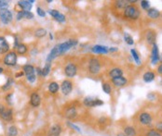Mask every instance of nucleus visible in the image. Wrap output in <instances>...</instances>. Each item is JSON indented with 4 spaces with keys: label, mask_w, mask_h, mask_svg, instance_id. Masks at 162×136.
I'll list each match as a JSON object with an SVG mask.
<instances>
[{
    "label": "nucleus",
    "mask_w": 162,
    "mask_h": 136,
    "mask_svg": "<svg viewBox=\"0 0 162 136\" xmlns=\"http://www.w3.org/2000/svg\"><path fill=\"white\" fill-rule=\"evenodd\" d=\"M124 16L130 20H137L140 17V10L138 9L136 6L129 5L124 9Z\"/></svg>",
    "instance_id": "obj_1"
},
{
    "label": "nucleus",
    "mask_w": 162,
    "mask_h": 136,
    "mask_svg": "<svg viewBox=\"0 0 162 136\" xmlns=\"http://www.w3.org/2000/svg\"><path fill=\"white\" fill-rule=\"evenodd\" d=\"M24 72L26 75L27 80L30 82H34L37 79V75H36V69L32 66V65L26 64L24 66Z\"/></svg>",
    "instance_id": "obj_2"
},
{
    "label": "nucleus",
    "mask_w": 162,
    "mask_h": 136,
    "mask_svg": "<svg viewBox=\"0 0 162 136\" xmlns=\"http://www.w3.org/2000/svg\"><path fill=\"white\" fill-rule=\"evenodd\" d=\"M77 45V40L76 39H70L66 41V42L62 43V44H60L59 45V53L60 55H62L65 54V52H67L69 49L71 48V47L75 46Z\"/></svg>",
    "instance_id": "obj_3"
},
{
    "label": "nucleus",
    "mask_w": 162,
    "mask_h": 136,
    "mask_svg": "<svg viewBox=\"0 0 162 136\" xmlns=\"http://www.w3.org/2000/svg\"><path fill=\"white\" fill-rule=\"evenodd\" d=\"M101 70V63L97 58H91L89 62V72L90 74L96 75Z\"/></svg>",
    "instance_id": "obj_4"
},
{
    "label": "nucleus",
    "mask_w": 162,
    "mask_h": 136,
    "mask_svg": "<svg viewBox=\"0 0 162 136\" xmlns=\"http://www.w3.org/2000/svg\"><path fill=\"white\" fill-rule=\"evenodd\" d=\"M139 122H140L142 125L143 126H150L152 124L153 121V118L151 114L148 113V112H143L140 115H139Z\"/></svg>",
    "instance_id": "obj_5"
},
{
    "label": "nucleus",
    "mask_w": 162,
    "mask_h": 136,
    "mask_svg": "<svg viewBox=\"0 0 162 136\" xmlns=\"http://www.w3.org/2000/svg\"><path fill=\"white\" fill-rule=\"evenodd\" d=\"M84 105L87 106V108H94V106H102L103 105V102L100 99H96L94 97L91 96H87L84 101H83Z\"/></svg>",
    "instance_id": "obj_6"
},
{
    "label": "nucleus",
    "mask_w": 162,
    "mask_h": 136,
    "mask_svg": "<svg viewBox=\"0 0 162 136\" xmlns=\"http://www.w3.org/2000/svg\"><path fill=\"white\" fill-rule=\"evenodd\" d=\"M4 64L7 65V66H15L17 63V54L15 52H9L7 55L5 56Z\"/></svg>",
    "instance_id": "obj_7"
},
{
    "label": "nucleus",
    "mask_w": 162,
    "mask_h": 136,
    "mask_svg": "<svg viewBox=\"0 0 162 136\" xmlns=\"http://www.w3.org/2000/svg\"><path fill=\"white\" fill-rule=\"evenodd\" d=\"M0 21H1L4 24H9V23L12 21V13L7 8L0 9Z\"/></svg>",
    "instance_id": "obj_8"
},
{
    "label": "nucleus",
    "mask_w": 162,
    "mask_h": 136,
    "mask_svg": "<svg viewBox=\"0 0 162 136\" xmlns=\"http://www.w3.org/2000/svg\"><path fill=\"white\" fill-rule=\"evenodd\" d=\"M77 72V68L74 63H69L67 64L65 68V73L69 78H72V77L76 76Z\"/></svg>",
    "instance_id": "obj_9"
},
{
    "label": "nucleus",
    "mask_w": 162,
    "mask_h": 136,
    "mask_svg": "<svg viewBox=\"0 0 162 136\" xmlns=\"http://www.w3.org/2000/svg\"><path fill=\"white\" fill-rule=\"evenodd\" d=\"M61 89H62V93L65 94V96H68L73 90V84L71 81L69 80H65L62 81V84H61Z\"/></svg>",
    "instance_id": "obj_10"
},
{
    "label": "nucleus",
    "mask_w": 162,
    "mask_h": 136,
    "mask_svg": "<svg viewBox=\"0 0 162 136\" xmlns=\"http://www.w3.org/2000/svg\"><path fill=\"white\" fill-rule=\"evenodd\" d=\"M62 126L59 125V124H54L52 125L48 132V136H60L62 133Z\"/></svg>",
    "instance_id": "obj_11"
},
{
    "label": "nucleus",
    "mask_w": 162,
    "mask_h": 136,
    "mask_svg": "<svg viewBox=\"0 0 162 136\" xmlns=\"http://www.w3.org/2000/svg\"><path fill=\"white\" fill-rule=\"evenodd\" d=\"M0 118L5 121H11L13 119V112L10 108H5V110L0 114Z\"/></svg>",
    "instance_id": "obj_12"
},
{
    "label": "nucleus",
    "mask_w": 162,
    "mask_h": 136,
    "mask_svg": "<svg viewBox=\"0 0 162 136\" xmlns=\"http://www.w3.org/2000/svg\"><path fill=\"white\" fill-rule=\"evenodd\" d=\"M58 56H60V53H59V45H56L53 47V48H52V50L50 51L49 54V56L47 57V62L48 63H50Z\"/></svg>",
    "instance_id": "obj_13"
},
{
    "label": "nucleus",
    "mask_w": 162,
    "mask_h": 136,
    "mask_svg": "<svg viewBox=\"0 0 162 136\" xmlns=\"http://www.w3.org/2000/svg\"><path fill=\"white\" fill-rule=\"evenodd\" d=\"M41 103V97L37 93H33L31 94V99H30V104L34 108H37V106Z\"/></svg>",
    "instance_id": "obj_14"
},
{
    "label": "nucleus",
    "mask_w": 162,
    "mask_h": 136,
    "mask_svg": "<svg viewBox=\"0 0 162 136\" xmlns=\"http://www.w3.org/2000/svg\"><path fill=\"white\" fill-rule=\"evenodd\" d=\"M9 50V45L5 37L0 36V54H6Z\"/></svg>",
    "instance_id": "obj_15"
},
{
    "label": "nucleus",
    "mask_w": 162,
    "mask_h": 136,
    "mask_svg": "<svg viewBox=\"0 0 162 136\" xmlns=\"http://www.w3.org/2000/svg\"><path fill=\"white\" fill-rule=\"evenodd\" d=\"M112 82L115 87H123L124 85L127 84L128 80H127L125 77L121 76V77H118V78L112 79Z\"/></svg>",
    "instance_id": "obj_16"
},
{
    "label": "nucleus",
    "mask_w": 162,
    "mask_h": 136,
    "mask_svg": "<svg viewBox=\"0 0 162 136\" xmlns=\"http://www.w3.org/2000/svg\"><path fill=\"white\" fill-rule=\"evenodd\" d=\"M146 42L149 45H155L156 44V38H157V34H156V33L154 31L149 30V31L146 32Z\"/></svg>",
    "instance_id": "obj_17"
},
{
    "label": "nucleus",
    "mask_w": 162,
    "mask_h": 136,
    "mask_svg": "<svg viewBox=\"0 0 162 136\" xmlns=\"http://www.w3.org/2000/svg\"><path fill=\"white\" fill-rule=\"evenodd\" d=\"M151 59H152V64H157L159 60V53H158V48L157 45H153V49H152V56H151Z\"/></svg>",
    "instance_id": "obj_18"
},
{
    "label": "nucleus",
    "mask_w": 162,
    "mask_h": 136,
    "mask_svg": "<svg viewBox=\"0 0 162 136\" xmlns=\"http://www.w3.org/2000/svg\"><path fill=\"white\" fill-rule=\"evenodd\" d=\"M65 117L69 120H73V119H76L77 117V108H75V106H71V108H69L66 109V112H65Z\"/></svg>",
    "instance_id": "obj_19"
},
{
    "label": "nucleus",
    "mask_w": 162,
    "mask_h": 136,
    "mask_svg": "<svg viewBox=\"0 0 162 136\" xmlns=\"http://www.w3.org/2000/svg\"><path fill=\"white\" fill-rule=\"evenodd\" d=\"M122 75H123V70L119 68H114L109 72V76L110 78L112 79L118 78V77H121Z\"/></svg>",
    "instance_id": "obj_20"
},
{
    "label": "nucleus",
    "mask_w": 162,
    "mask_h": 136,
    "mask_svg": "<svg viewBox=\"0 0 162 136\" xmlns=\"http://www.w3.org/2000/svg\"><path fill=\"white\" fill-rule=\"evenodd\" d=\"M91 51L96 54H107L108 53V48L106 46H103V45H94L91 48Z\"/></svg>",
    "instance_id": "obj_21"
},
{
    "label": "nucleus",
    "mask_w": 162,
    "mask_h": 136,
    "mask_svg": "<svg viewBox=\"0 0 162 136\" xmlns=\"http://www.w3.org/2000/svg\"><path fill=\"white\" fill-rule=\"evenodd\" d=\"M147 16L149 18H151V19H153V20H156L160 16V12L158 9L152 8H149L147 10Z\"/></svg>",
    "instance_id": "obj_22"
},
{
    "label": "nucleus",
    "mask_w": 162,
    "mask_h": 136,
    "mask_svg": "<svg viewBox=\"0 0 162 136\" xmlns=\"http://www.w3.org/2000/svg\"><path fill=\"white\" fill-rule=\"evenodd\" d=\"M18 5L24 9V11H30L32 9V4L29 1H25V0H22V1H19Z\"/></svg>",
    "instance_id": "obj_23"
},
{
    "label": "nucleus",
    "mask_w": 162,
    "mask_h": 136,
    "mask_svg": "<svg viewBox=\"0 0 162 136\" xmlns=\"http://www.w3.org/2000/svg\"><path fill=\"white\" fill-rule=\"evenodd\" d=\"M124 133L127 136H136V130L132 126H126L124 128Z\"/></svg>",
    "instance_id": "obj_24"
},
{
    "label": "nucleus",
    "mask_w": 162,
    "mask_h": 136,
    "mask_svg": "<svg viewBox=\"0 0 162 136\" xmlns=\"http://www.w3.org/2000/svg\"><path fill=\"white\" fill-rule=\"evenodd\" d=\"M143 79L146 82H151L155 79V73L152 72H147L143 75Z\"/></svg>",
    "instance_id": "obj_25"
},
{
    "label": "nucleus",
    "mask_w": 162,
    "mask_h": 136,
    "mask_svg": "<svg viewBox=\"0 0 162 136\" xmlns=\"http://www.w3.org/2000/svg\"><path fill=\"white\" fill-rule=\"evenodd\" d=\"M59 84H57V82L53 81V82H50L49 85V91L51 93H56L58 91H59Z\"/></svg>",
    "instance_id": "obj_26"
},
{
    "label": "nucleus",
    "mask_w": 162,
    "mask_h": 136,
    "mask_svg": "<svg viewBox=\"0 0 162 136\" xmlns=\"http://www.w3.org/2000/svg\"><path fill=\"white\" fill-rule=\"evenodd\" d=\"M13 84H14V80H13L12 78H9V79H8V81L6 82V84L2 86V90H4V91H8V90H9L10 88L12 87Z\"/></svg>",
    "instance_id": "obj_27"
},
{
    "label": "nucleus",
    "mask_w": 162,
    "mask_h": 136,
    "mask_svg": "<svg viewBox=\"0 0 162 136\" xmlns=\"http://www.w3.org/2000/svg\"><path fill=\"white\" fill-rule=\"evenodd\" d=\"M46 34H47V31H46L45 29H43V28H39L36 32H34V36L37 37V38H42V37L45 36Z\"/></svg>",
    "instance_id": "obj_28"
},
{
    "label": "nucleus",
    "mask_w": 162,
    "mask_h": 136,
    "mask_svg": "<svg viewBox=\"0 0 162 136\" xmlns=\"http://www.w3.org/2000/svg\"><path fill=\"white\" fill-rule=\"evenodd\" d=\"M7 135L8 136H17L18 135V129H17L15 126H10L8 129Z\"/></svg>",
    "instance_id": "obj_29"
},
{
    "label": "nucleus",
    "mask_w": 162,
    "mask_h": 136,
    "mask_svg": "<svg viewBox=\"0 0 162 136\" xmlns=\"http://www.w3.org/2000/svg\"><path fill=\"white\" fill-rule=\"evenodd\" d=\"M16 49H17V52H18V54H20V55H24L27 52V47L24 44H20L18 46H17Z\"/></svg>",
    "instance_id": "obj_30"
},
{
    "label": "nucleus",
    "mask_w": 162,
    "mask_h": 136,
    "mask_svg": "<svg viewBox=\"0 0 162 136\" xmlns=\"http://www.w3.org/2000/svg\"><path fill=\"white\" fill-rule=\"evenodd\" d=\"M50 69H51V64L47 62V64H46V66H45L44 69H42V76H44V77L47 76V75L49 73Z\"/></svg>",
    "instance_id": "obj_31"
},
{
    "label": "nucleus",
    "mask_w": 162,
    "mask_h": 136,
    "mask_svg": "<svg viewBox=\"0 0 162 136\" xmlns=\"http://www.w3.org/2000/svg\"><path fill=\"white\" fill-rule=\"evenodd\" d=\"M128 3H129V1H122V0H119V1L115 2V5H117V7L118 8H124L125 9L129 6Z\"/></svg>",
    "instance_id": "obj_32"
},
{
    "label": "nucleus",
    "mask_w": 162,
    "mask_h": 136,
    "mask_svg": "<svg viewBox=\"0 0 162 136\" xmlns=\"http://www.w3.org/2000/svg\"><path fill=\"white\" fill-rule=\"evenodd\" d=\"M102 88H103V92H105V93H107V94L111 93V91H112V89H111V85H110V84H108V82H105V84H103Z\"/></svg>",
    "instance_id": "obj_33"
},
{
    "label": "nucleus",
    "mask_w": 162,
    "mask_h": 136,
    "mask_svg": "<svg viewBox=\"0 0 162 136\" xmlns=\"http://www.w3.org/2000/svg\"><path fill=\"white\" fill-rule=\"evenodd\" d=\"M124 40H125V42L128 44L129 45H132L134 44L133 39H132V37L130 36L129 33H125V35H124Z\"/></svg>",
    "instance_id": "obj_34"
},
{
    "label": "nucleus",
    "mask_w": 162,
    "mask_h": 136,
    "mask_svg": "<svg viewBox=\"0 0 162 136\" xmlns=\"http://www.w3.org/2000/svg\"><path fill=\"white\" fill-rule=\"evenodd\" d=\"M130 53H131V55H132V57H133V59L137 63V65H140L141 64V60H140V57H139V55L137 54V52L134 49H131L130 50Z\"/></svg>",
    "instance_id": "obj_35"
},
{
    "label": "nucleus",
    "mask_w": 162,
    "mask_h": 136,
    "mask_svg": "<svg viewBox=\"0 0 162 136\" xmlns=\"http://www.w3.org/2000/svg\"><path fill=\"white\" fill-rule=\"evenodd\" d=\"M146 136H162V134L160 132H158L157 130L155 129H151L150 131H148L146 134Z\"/></svg>",
    "instance_id": "obj_36"
},
{
    "label": "nucleus",
    "mask_w": 162,
    "mask_h": 136,
    "mask_svg": "<svg viewBox=\"0 0 162 136\" xmlns=\"http://www.w3.org/2000/svg\"><path fill=\"white\" fill-rule=\"evenodd\" d=\"M22 17L28 20H32L34 19V14L31 11H22Z\"/></svg>",
    "instance_id": "obj_37"
},
{
    "label": "nucleus",
    "mask_w": 162,
    "mask_h": 136,
    "mask_svg": "<svg viewBox=\"0 0 162 136\" xmlns=\"http://www.w3.org/2000/svg\"><path fill=\"white\" fill-rule=\"evenodd\" d=\"M67 125H68V127L72 128L73 130H75V131H76V132H77L78 133H81V132H82V131H81V130H80V128H79L78 126L75 125L74 123H72V122H70V121H68V122H67Z\"/></svg>",
    "instance_id": "obj_38"
},
{
    "label": "nucleus",
    "mask_w": 162,
    "mask_h": 136,
    "mask_svg": "<svg viewBox=\"0 0 162 136\" xmlns=\"http://www.w3.org/2000/svg\"><path fill=\"white\" fill-rule=\"evenodd\" d=\"M141 7L146 9V10H148L150 8V4L148 1H146V0H143V1H141Z\"/></svg>",
    "instance_id": "obj_39"
},
{
    "label": "nucleus",
    "mask_w": 162,
    "mask_h": 136,
    "mask_svg": "<svg viewBox=\"0 0 162 136\" xmlns=\"http://www.w3.org/2000/svg\"><path fill=\"white\" fill-rule=\"evenodd\" d=\"M158 132H160L162 134V120H159L156 123V129Z\"/></svg>",
    "instance_id": "obj_40"
},
{
    "label": "nucleus",
    "mask_w": 162,
    "mask_h": 136,
    "mask_svg": "<svg viewBox=\"0 0 162 136\" xmlns=\"http://www.w3.org/2000/svg\"><path fill=\"white\" fill-rule=\"evenodd\" d=\"M55 19H56L57 21H59V22H65V16L63 14H62V13H60L59 15H58L57 18H55Z\"/></svg>",
    "instance_id": "obj_41"
},
{
    "label": "nucleus",
    "mask_w": 162,
    "mask_h": 136,
    "mask_svg": "<svg viewBox=\"0 0 162 136\" xmlns=\"http://www.w3.org/2000/svg\"><path fill=\"white\" fill-rule=\"evenodd\" d=\"M49 15H51L53 18H57L58 15L60 14L59 11L56 10V9H49Z\"/></svg>",
    "instance_id": "obj_42"
},
{
    "label": "nucleus",
    "mask_w": 162,
    "mask_h": 136,
    "mask_svg": "<svg viewBox=\"0 0 162 136\" xmlns=\"http://www.w3.org/2000/svg\"><path fill=\"white\" fill-rule=\"evenodd\" d=\"M12 97H13V93H9L6 96V101L9 103V105H12Z\"/></svg>",
    "instance_id": "obj_43"
},
{
    "label": "nucleus",
    "mask_w": 162,
    "mask_h": 136,
    "mask_svg": "<svg viewBox=\"0 0 162 136\" xmlns=\"http://www.w3.org/2000/svg\"><path fill=\"white\" fill-rule=\"evenodd\" d=\"M9 2L8 1H3V0H0V9H4L8 7Z\"/></svg>",
    "instance_id": "obj_44"
},
{
    "label": "nucleus",
    "mask_w": 162,
    "mask_h": 136,
    "mask_svg": "<svg viewBox=\"0 0 162 136\" xmlns=\"http://www.w3.org/2000/svg\"><path fill=\"white\" fill-rule=\"evenodd\" d=\"M37 14H38L40 17H45V16H46V12H45V11H44L41 8H37Z\"/></svg>",
    "instance_id": "obj_45"
},
{
    "label": "nucleus",
    "mask_w": 162,
    "mask_h": 136,
    "mask_svg": "<svg viewBox=\"0 0 162 136\" xmlns=\"http://www.w3.org/2000/svg\"><path fill=\"white\" fill-rule=\"evenodd\" d=\"M22 19H24V17H22V11H19L18 14H17V20L20 21Z\"/></svg>",
    "instance_id": "obj_46"
},
{
    "label": "nucleus",
    "mask_w": 162,
    "mask_h": 136,
    "mask_svg": "<svg viewBox=\"0 0 162 136\" xmlns=\"http://www.w3.org/2000/svg\"><path fill=\"white\" fill-rule=\"evenodd\" d=\"M157 72H158V74H160V75H162V63L159 65V66L158 67V69H157Z\"/></svg>",
    "instance_id": "obj_47"
},
{
    "label": "nucleus",
    "mask_w": 162,
    "mask_h": 136,
    "mask_svg": "<svg viewBox=\"0 0 162 136\" xmlns=\"http://www.w3.org/2000/svg\"><path fill=\"white\" fill-rule=\"evenodd\" d=\"M24 74V72H18V73H16V75H15V77L16 78H19V77H22V75Z\"/></svg>",
    "instance_id": "obj_48"
},
{
    "label": "nucleus",
    "mask_w": 162,
    "mask_h": 136,
    "mask_svg": "<svg viewBox=\"0 0 162 136\" xmlns=\"http://www.w3.org/2000/svg\"><path fill=\"white\" fill-rule=\"evenodd\" d=\"M5 108H6L5 106H3L2 104H0V114H1L2 112H3V111L5 110Z\"/></svg>",
    "instance_id": "obj_49"
},
{
    "label": "nucleus",
    "mask_w": 162,
    "mask_h": 136,
    "mask_svg": "<svg viewBox=\"0 0 162 136\" xmlns=\"http://www.w3.org/2000/svg\"><path fill=\"white\" fill-rule=\"evenodd\" d=\"M147 97H148V98H150L151 100H154V98H155V96H154L153 93H150V94H148V96H147Z\"/></svg>",
    "instance_id": "obj_50"
},
{
    "label": "nucleus",
    "mask_w": 162,
    "mask_h": 136,
    "mask_svg": "<svg viewBox=\"0 0 162 136\" xmlns=\"http://www.w3.org/2000/svg\"><path fill=\"white\" fill-rule=\"evenodd\" d=\"M109 51H110V52H115V51H118V48H117V47H112V48H110V49H109Z\"/></svg>",
    "instance_id": "obj_51"
},
{
    "label": "nucleus",
    "mask_w": 162,
    "mask_h": 136,
    "mask_svg": "<svg viewBox=\"0 0 162 136\" xmlns=\"http://www.w3.org/2000/svg\"><path fill=\"white\" fill-rule=\"evenodd\" d=\"M117 136H127V135H126V134H125L124 132H120V133H118V134Z\"/></svg>",
    "instance_id": "obj_52"
},
{
    "label": "nucleus",
    "mask_w": 162,
    "mask_h": 136,
    "mask_svg": "<svg viewBox=\"0 0 162 136\" xmlns=\"http://www.w3.org/2000/svg\"><path fill=\"white\" fill-rule=\"evenodd\" d=\"M3 70H4V69H3V68L0 67V74H1V73L3 72Z\"/></svg>",
    "instance_id": "obj_53"
},
{
    "label": "nucleus",
    "mask_w": 162,
    "mask_h": 136,
    "mask_svg": "<svg viewBox=\"0 0 162 136\" xmlns=\"http://www.w3.org/2000/svg\"><path fill=\"white\" fill-rule=\"evenodd\" d=\"M49 37H50V39H51V40L53 39V36H52V34H51V33H49Z\"/></svg>",
    "instance_id": "obj_54"
},
{
    "label": "nucleus",
    "mask_w": 162,
    "mask_h": 136,
    "mask_svg": "<svg viewBox=\"0 0 162 136\" xmlns=\"http://www.w3.org/2000/svg\"><path fill=\"white\" fill-rule=\"evenodd\" d=\"M161 18H162V15H161Z\"/></svg>",
    "instance_id": "obj_55"
}]
</instances>
